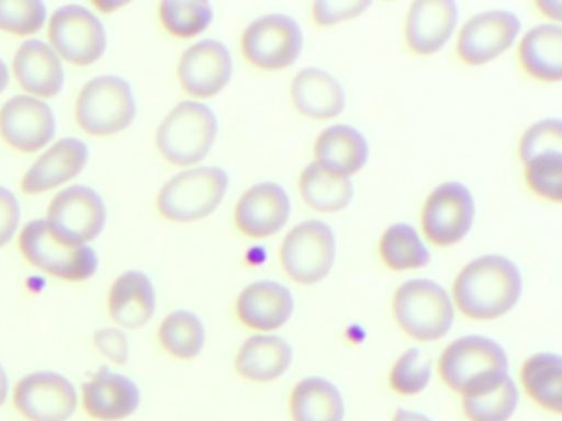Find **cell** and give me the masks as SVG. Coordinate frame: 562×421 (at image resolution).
<instances>
[{
	"mask_svg": "<svg viewBox=\"0 0 562 421\" xmlns=\"http://www.w3.org/2000/svg\"><path fill=\"white\" fill-rule=\"evenodd\" d=\"M136 114L133 86L114 75L97 76L88 81L75 105L78 127L94 137H110L126 130Z\"/></svg>",
	"mask_w": 562,
	"mask_h": 421,
	"instance_id": "cell-4",
	"label": "cell"
},
{
	"mask_svg": "<svg viewBox=\"0 0 562 421\" xmlns=\"http://www.w3.org/2000/svg\"><path fill=\"white\" fill-rule=\"evenodd\" d=\"M157 338L172 357L190 361L203 351L206 339L205 326L195 312L177 309L160 322Z\"/></svg>",
	"mask_w": 562,
	"mask_h": 421,
	"instance_id": "cell-31",
	"label": "cell"
},
{
	"mask_svg": "<svg viewBox=\"0 0 562 421\" xmlns=\"http://www.w3.org/2000/svg\"><path fill=\"white\" fill-rule=\"evenodd\" d=\"M9 79H11V75H9L8 65H5L4 59L0 58V94L8 89Z\"/></svg>",
	"mask_w": 562,
	"mask_h": 421,
	"instance_id": "cell-45",
	"label": "cell"
},
{
	"mask_svg": "<svg viewBox=\"0 0 562 421\" xmlns=\"http://www.w3.org/2000/svg\"><path fill=\"white\" fill-rule=\"evenodd\" d=\"M370 0H317L314 2V20L318 25H334L363 13Z\"/></svg>",
	"mask_w": 562,
	"mask_h": 421,
	"instance_id": "cell-39",
	"label": "cell"
},
{
	"mask_svg": "<svg viewBox=\"0 0 562 421\" xmlns=\"http://www.w3.org/2000/svg\"><path fill=\"white\" fill-rule=\"evenodd\" d=\"M9 388H11V384H9V375L5 372L4 365L0 362V407L5 403L9 397Z\"/></svg>",
	"mask_w": 562,
	"mask_h": 421,
	"instance_id": "cell-44",
	"label": "cell"
},
{
	"mask_svg": "<svg viewBox=\"0 0 562 421\" xmlns=\"http://www.w3.org/2000/svg\"><path fill=\"white\" fill-rule=\"evenodd\" d=\"M380 255L390 269H423L429 263L430 253L417 230L409 224L397 223L384 230L380 240Z\"/></svg>",
	"mask_w": 562,
	"mask_h": 421,
	"instance_id": "cell-32",
	"label": "cell"
},
{
	"mask_svg": "<svg viewBox=\"0 0 562 421\" xmlns=\"http://www.w3.org/2000/svg\"><path fill=\"white\" fill-rule=\"evenodd\" d=\"M291 344L279 335H252L246 339L236 355V372L246 380L272 382L291 367Z\"/></svg>",
	"mask_w": 562,
	"mask_h": 421,
	"instance_id": "cell-26",
	"label": "cell"
},
{
	"mask_svg": "<svg viewBox=\"0 0 562 421\" xmlns=\"http://www.w3.org/2000/svg\"><path fill=\"white\" fill-rule=\"evenodd\" d=\"M48 38L60 59L75 66H90L104 55L108 35L97 13L78 3H68L52 13Z\"/></svg>",
	"mask_w": 562,
	"mask_h": 421,
	"instance_id": "cell-9",
	"label": "cell"
},
{
	"mask_svg": "<svg viewBox=\"0 0 562 421\" xmlns=\"http://www.w3.org/2000/svg\"><path fill=\"white\" fill-rule=\"evenodd\" d=\"M291 216V200L278 183L255 184L249 187L235 209L238 229L249 237H268L279 232Z\"/></svg>",
	"mask_w": 562,
	"mask_h": 421,
	"instance_id": "cell-19",
	"label": "cell"
},
{
	"mask_svg": "<svg viewBox=\"0 0 562 421\" xmlns=\"http://www.w3.org/2000/svg\"><path fill=\"white\" fill-rule=\"evenodd\" d=\"M315 163L338 178H350L368 160V141L350 125H331L318 135L314 147Z\"/></svg>",
	"mask_w": 562,
	"mask_h": 421,
	"instance_id": "cell-24",
	"label": "cell"
},
{
	"mask_svg": "<svg viewBox=\"0 0 562 421\" xmlns=\"http://www.w3.org/2000/svg\"><path fill=\"white\" fill-rule=\"evenodd\" d=\"M94 348L108 361L126 365L131 357L130 339L120 328H101L93 335Z\"/></svg>",
	"mask_w": 562,
	"mask_h": 421,
	"instance_id": "cell-40",
	"label": "cell"
},
{
	"mask_svg": "<svg viewBox=\"0 0 562 421\" xmlns=\"http://www.w3.org/2000/svg\"><path fill=\"white\" fill-rule=\"evenodd\" d=\"M473 217L475 203L469 187L459 181H447L424 204V232L436 246H453L469 234Z\"/></svg>",
	"mask_w": 562,
	"mask_h": 421,
	"instance_id": "cell-14",
	"label": "cell"
},
{
	"mask_svg": "<svg viewBox=\"0 0 562 421\" xmlns=\"http://www.w3.org/2000/svg\"><path fill=\"white\" fill-rule=\"evenodd\" d=\"M15 79L29 95L50 99L60 94L65 86V69L60 56L42 39H27L14 56Z\"/></svg>",
	"mask_w": 562,
	"mask_h": 421,
	"instance_id": "cell-20",
	"label": "cell"
},
{
	"mask_svg": "<svg viewBox=\"0 0 562 421\" xmlns=\"http://www.w3.org/2000/svg\"><path fill=\"white\" fill-rule=\"evenodd\" d=\"M459 20L453 0H417L406 19V42L414 53L432 55L452 36Z\"/></svg>",
	"mask_w": 562,
	"mask_h": 421,
	"instance_id": "cell-21",
	"label": "cell"
},
{
	"mask_svg": "<svg viewBox=\"0 0 562 421\" xmlns=\"http://www.w3.org/2000/svg\"><path fill=\"white\" fill-rule=\"evenodd\" d=\"M213 15L212 3L206 0H164L159 5L164 29L179 38H193L205 32Z\"/></svg>",
	"mask_w": 562,
	"mask_h": 421,
	"instance_id": "cell-33",
	"label": "cell"
},
{
	"mask_svg": "<svg viewBox=\"0 0 562 421\" xmlns=\"http://www.w3.org/2000/svg\"><path fill=\"white\" fill-rule=\"evenodd\" d=\"M229 177L223 168L200 167L170 178L159 196L157 209L172 223H193L210 216L228 191Z\"/></svg>",
	"mask_w": 562,
	"mask_h": 421,
	"instance_id": "cell-6",
	"label": "cell"
},
{
	"mask_svg": "<svg viewBox=\"0 0 562 421\" xmlns=\"http://www.w3.org/2000/svg\"><path fill=\"white\" fill-rule=\"evenodd\" d=\"M218 134L215 112L199 101L177 104L157 128L160 155L176 167H192L212 150Z\"/></svg>",
	"mask_w": 562,
	"mask_h": 421,
	"instance_id": "cell-3",
	"label": "cell"
},
{
	"mask_svg": "<svg viewBox=\"0 0 562 421\" xmlns=\"http://www.w3.org/2000/svg\"><path fill=\"white\" fill-rule=\"evenodd\" d=\"M292 101L311 118H331L345 109V91L338 79L321 68H304L291 86Z\"/></svg>",
	"mask_w": 562,
	"mask_h": 421,
	"instance_id": "cell-25",
	"label": "cell"
},
{
	"mask_svg": "<svg viewBox=\"0 0 562 421\" xmlns=\"http://www.w3.org/2000/svg\"><path fill=\"white\" fill-rule=\"evenodd\" d=\"M302 197L315 210L337 213L353 200V184L350 178H338L311 163L302 171L299 181Z\"/></svg>",
	"mask_w": 562,
	"mask_h": 421,
	"instance_id": "cell-30",
	"label": "cell"
},
{
	"mask_svg": "<svg viewBox=\"0 0 562 421\" xmlns=\"http://www.w3.org/2000/svg\"><path fill=\"white\" fill-rule=\"evenodd\" d=\"M90 160V148L81 138L65 137L55 141L21 181L25 194H42L75 180Z\"/></svg>",
	"mask_w": 562,
	"mask_h": 421,
	"instance_id": "cell-18",
	"label": "cell"
},
{
	"mask_svg": "<svg viewBox=\"0 0 562 421\" xmlns=\"http://www.w3.org/2000/svg\"><path fill=\"white\" fill-rule=\"evenodd\" d=\"M45 220L60 239L90 246L106 226V203L93 187L74 184L52 200Z\"/></svg>",
	"mask_w": 562,
	"mask_h": 421,
	"instance_id": "cell-10",
	"label": "cell"
},
{
	"mask_svg": "<svg viewBox=\"0 0 562 421\" xmlns=\"http://www.w3.org/2000/svg\"><path fill=\"white\" fill-rule=\"evenodd\" d=\"M522 292L521 272L503 255H483L467 263L456 282L457 308L472 319H496L515 308Z\"/></svg>",
	"mask_w": 562,
	"mask_h": 421,
	"instance_id": "cell-1",
	"label": "cell"
},
{
	"mask_svg": "<svg viewBox=\"0 0 562 421\" xmlns=\"http://www.w3.org/2000/svg\"><path fill=\"white\" fill-rule=\"evenodd\" d=\"M536 7L541 9L544 15L561 20V0H542V2L536 3Z\"/></svg>",
	"mask_w": 562,
	"mask_h": 421,
	"instance_id": "cell-42",
	"label": "cell"
},
{
	"mask_svg": "<svg viewBox=\"0 0 562 421\" xmlns=\"http://www.w3.org/2000/svg\"><path fill=\"white\" fill-rule=\"evenodd\" d=\"M157 293L149 275L139 270L121 273L108 296L111 319L121 328L140 329L156 315Z\"/></svg>",
	"mask_w": 562,
	"mask_h": 421,
	"instance_id": "cell-23",
	"label": "cell"
},
{
	"mask_svg": "<svg viewBox=\"0 0 562 421\" xmlns=\"http://www.w3.org/2000/svg\"><path fill=\"white\" fill-rule=\"evenodd\" d=\"M430 382V361L417 348L407 349L391 368L390 384L401 395H417Z\"/></svg>",
	"mask_w": 562,
	"mask_h": 421,
	"instance_id": "cell-36",
	"label": "cell"
},
{
	"mask_svg": "<svg viewBox=\"0 0 562 421\" xmlns=\"http://www.w3.org/2000/svg\"><path fill=\"white\" fill-rule=\"evenodd\" d=\"M302 30L292 16L268 13L246 26L241 48L251 65L266 71H278L294 65L301 56Z\"/></svg>",
	"mask_w": 562,
	"mask_h": 421,
	"instance_id": "cell-11",
	"label": "cell"
},
{
	"mask_svg": "<svg viewBox=\"0 0 562 421\" xmlns=\"http://www.w3.org/2000/svg\"><path fill=\"white\" fill-rule=\"evenodd\" d=\"M393 421H432L426 414L417 413V411L404 410V408H400L394 413Z\"/></svg>",
	"mask_w": 562,
	"mask_h": 421,
	"instance_id": "cell-43",
	"label": "cell"
},
{
	"mask_svg": "<svg viewBox=\"0 0 562 421\" xmlns=\"http://www.w3.org/2000/svg\"><path fill=\"white\" fill-rule=\"evenodd\" d=\"M519 391L512 377L495 390L463 397V413L469 421H508L518 408Z\"/></svg>",
	"mask_w": 562,
	"mask_h": 421,
	"instance_id": "cell-34",
	"label": "cell"
},
{
	"mask_svg": "<svg viewBox=\"0 0 562 421\" xmlns=\"http://www.w3.org/2000/svg\"><path fill=\"white\" fill-rule=\"evenodd\" d=\"M519 30L521 22L508 10L476 13L460 30L457 53L467 65H483L508 49Z\"/></svg>",
	"mask_w": 562,
	"mask_h": 421,
	"instance_id": "cell-15",
	"label": "cell"
},
{
	"mask_svg": "<svg viewBox=\"0 0 562 421\" xmlns=\"http://www.w3.org/2000/svg\"><path fill=\"white\" fill-rule=\"evenodd\" d=\"M291 414L294 421H344V397L327 378L305 377L292 390Z\"/></svg>",
	"mask_w": 562,
	"mask_h": 421,
	"instance_id": "cell-28",
	"label": "cell"
},
{
	"mask_svg": "<svg viewBox=\"0 0 562 421\" xmlns=\"http://www.w3.org/2000/svg\"><path fill=\"white\" fill-rule=\"evenodd\" d=\"M57 134L54 109L44 99L21 94L0 109V137L22 153H35L47 147Z\"/></svg>",
	"mask_w": 562,
	"mask_h": 421,
	"instance_id": "cell-13",
	"label": "cell"
},
{
	"mask_svg": "<svg viewBox=\"0 0 562 421\" xmlns=\"http://www.w3.org/2000/svg\"><path fill=\"white\" fill-rule=\"evenodd\" d=\"M94 5H97L98 9L106 10V12H111V10L120 9V7L123 5V3H121V2H114V3L97 2V3H94Z\"/></svg>",
	"mask_w": 562,
	"mask_h": 421,
	"instance_id": "cell-46",
	"label": "cell"
},
{
	"mask_svg": "<svg viewBox=\"0 0 562 421\" xmlns=\"http://www.w3.org/2000/svg\"><path fill=\"white\" fill-rule=\"evenodd\" d=\"M12 400L27 421H68L77 411L78 391L65 375L32 372L18 382Z\"/></svg>",
	"mask_w": 562,
	"mask_h": 421,
	"instance_id": "cell-12",
	"label": "cell"
},
{
	"mask_svg": "<svg viewBox=\"0 0 562 421\" xmlns=\"http://www.w3.org/2000/svg\"><path fill=\"white\" fill-rule=\"evenodd\" d=\"M47 5L42 0H0V32L31 36L47 22Z\"/></svg>",
	"mask_w": 562,
	"mask_h": 421,
	"instance_id": "cell-35",
	"label": "cell"
},
{
	"mask_svg": "<svg viewBox=\"0 0 562 421\" xmlns=\"http://www.w3.org/2000/svg\"><path fill=\"white\" fill-rule=\"evenodd\" d=\"M177 72L183 91L193 98H213L222 92L232 79V53L225 43L218 39H202L186 49Z\"/></svg>",
	"mask_w": 562,
	"mask_h": 421,
	"instance_id": "cell-16",
	"label": "cell"
},
{
	"mask_svg": "<svg viewBox=\"0 0 562 421\" xmlns=\"http://www.w3.org/2000/svg\"><path fill=\"white\" fill-rule=\"evenodd\" d=\"M529 187L546 200L559 203L562 194V153H548L526 161Z\"/></svg>",
	"mask_w": 562,
	"mask_h": 421,
	"instance_id": "cell-37",
	"label": "cell"
},
{
	"mask_svg": "<svg viewBox=\"0 0 562 421\" xmlns=\"http://www.w3.org/2000/svg\"><path fill=\"white\" fill-rule=\"evenodd\" d=\"M521 382L526 394L539 407L552 413L562 411V361L561 355L539 352L526 359L521 367Z\"/></svg>",
	"mask_w": 562,
	"mask_h": 421,
	"instance_id": "cell-29",
	"label": "cell"
},
{
	"mask_svg": "<svg viewBox=\"0 0 562 421\" xmlns=\"http://www.w3.org/2000/svg\"><path fill=\"white\" fill-rule=\"evenodd\" d=\"M519 61L532 78L561 81L562 29L559 23H542L522 36Z\"/></svg>",
	"mask_w": 562,
	"mask_h": 421,
	"instance_id": "cell-27",
	"label": "cell"
},
{
	"mask_svg": "<svg viewBox=\"0 0 562 421\" xmlns=\"http://www.w3.org/2000/svg\"><path fill=\"white\" fill-rule=\"evenodd\" d=\"M239 321L256 331L282 328L294 312L291 289L271 280L251 283L243 289L236 301Z\"/></svg>",
	"mask_w": 562,
	"mask_h": 421,
	"instance_id": "cell-22",
	"label": "cell"
},
{
	"mask_svg": "<svg viewBox=\"0 0 562 421\" xmlns=\"http://www.w3.org/2000/svg\"><path fill=\"white\" fill-rule=\"evenodd\" d=\"M21 219V203L9 187L0 184V249L14 239Z\"/></svg>",
	"mask_w": 562,
	"mask_h": 421,
	"instance_id": "cell-41",
	"label": "cell"
},
{
	"mask_svg": "<svg viewBox=\"0 0 562 421\" xmlns=\"http://www.w3.org/2000/svg\"><path fill=\"white\" fill-rule=\"evenodd\" d=\"M439 374L462 397L495 390L509 377L505 349L485 335H463L443 349Z\"/></svg>",
	"mask_w": 562,
	"mask_h": 421,
	"instance_id": "cell-2",
	"label": "cell"
},
{
	"mask_svg": "<svg viewBox=\"0 0 562 421\" xmlns=\"http://www.w3.org/2000/svg\"><path fill=\"white\" fill-rule=\"evenodd\" d=\"M393 312L401 329L416 341H437L452 328V301L432 280L404 282L394 293Z\"/></svg>",
	"mask_w": 562,
	"mask_h": 421,
	"instance_id": "cell-7",
	"label": "cell"
},
{
	"mask_svg": "<svg viewBox=\"0 0 562 421\" xmlns=\"http://www.w3.org/2000/svg\"><path fill=\"white\" fill-rule=\"evenodd\" d=\"M337 255V240L328 224L304 220L285 236L281 246L284 272L301 285H314L330 273Z\"/></svg>",
	"mask_w": 562,
	"mask_h": 421,
	"instance_id": "cell-8",
	"label": "cell"
},
{
	"mask_svg": "<svg viewBox=\"0 0 562 421\" xmlns=\"http://www.w3.org/2000/svg\"><path fill=\"white\" fill-rule=\"evenodd\" d=\"M83 408L93 420L123 421L140 407V388L133 378L101 367L81 387Z\"/></svg>",
	"mask_w": 562,
	"mask_h": 421,
	"instance_id": "cell-17",
	"label": "cell"
},
{
	"mask_svg": "<svg viewBox=\"0 0 562 421\" xmlns=\"http://www.w3.org/2000/svg\"><path fill=\"white\" fill-rule=\"evenodd\" d=\"M22 255L29 263L65 282H85L98 272L97 252L90 246H77L55 236L47 220L25 224L19 237Z\"/></svg>",
	"mask_w": 562,
	"mask_h": 421,
	"instance_id": "cell-5",
	"label": "cell"
},
{
	"mask_svg": "<svg viewBox=\"0 0 562 421\" xmlns=\"http://www.w3.org/2000/svg\"><path fill=\"white\" fill-rule=\"evenodd\" d=\"M548 153H562V125L559 118L536 122L519 141V157L525 163Z\"/></svg>",
	"mask_w": 562,
	"mask_h": 421,
	"instance_id": "cell-38",
	"label": "cell"
}]
</instances>
